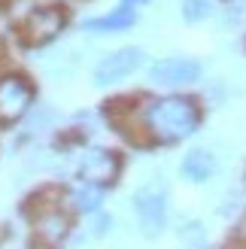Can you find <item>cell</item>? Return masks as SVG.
<instances>
[{
    "label": "cell",
    "mask_w": 246,
    "mask_h": 249,
    "mask_svg": "<svg viewBox=\"0 0 246 249\" xmlns=\"http://www.w3.org/2000/svg\"><path fill=\"white\" fill-rule=\"evenodd\" d=\"M201 122V113H198V104L192 97H161L155 101L149 109H146V124L149 131L164 143H174V140H182L189 137Z\"/></svg>",
    "instance_id": "6da1fadb"
},
{
    "label": "cell",
    "mask_w": 246,
    "mask_h": 249,
    "mask_svg": "<svg viewBox=\"0 0 246 249\" xmlns=\"http://www.w3.org/2000/svg\"><path fill=\"white\" fill-rule=\"evenodd\" d=\"M134 210H137V219H140V228L143 234H158L164 228V219H167V207H164V192L158 185H146L134 195Z\"/></svg>",
    "instance_id": "7a4b0ae2"
},
{
    "label": "cell",
    "mask_w": 246,
    "mask_h": 249,
    "mask_svg": "<svg viewBox=\"0 0 246 249\" xmlns=\"http://www.w3.org/2000/svg\"><path fill=\"white\" fill-rule=\"evenodd\" d=\"M34 101V89L18 76H6L0 79V122L12 124L28 113V107Z\"/></svg>",
    "instance_id": "3957f363"
},
{
    "label": "cell",
    "mask_w": 246,
    "mask_h": 249,
    "mask_svg": "<svg viewBox=\"0 0 246 249\" xmlns=\"http://www.w3.org/2000/svg\"><path fill=\"white\" fill-rule=\"evenodd\" d=\"M64 21H67V16L58 6H43V9H36L24 18L21 36H24V43H31V46H43L64 28Z\"/></svg>",
    "instance_id": "277c9868"
},
{
    "label": "cell",
    "mask_w": 246,
    "mask_h": 249,
    "mask_svg": "<svg viewBox=\"0 0 246 249\" xmlns=\"http://www.w3.org/2000/svg\"><path fill=\"white\" fill-rule=\"evenodd\" d=\"M140 64H143V52H140V49H134V46L119 49V52L106 55L101 64H97V70H94V82H97V85L119 82V79L131 76V73L137 70Z\"/></svg>",
    "instance_id": "5b68a950"
},
{
    "label": "cell",
    "mask_w": 246,
    "mask_h": 249,
    "mask_svg": "<svg viewBox=\"0 0 246 249\" xmlns=\"http://www.w3.org/2000/svg\"><path fill=\"white\" fill-rule=\"evenodd\" d=\"M201 76V64L192 58H164L149 67V79L158 85H186Z\"/></svg>",
    "instance_id": "8992f818"
},
{
    "label": "cell",
    "mask_w": 246,
    "mask_h": 249,
    "mask_svg": "<svg viewBox=\"0 0 246 249\" xmlns=\"http://www.w3.org/2000/svg\"><path fill=\"white\" fill-rule=\"evenodd\" d=\"M116 173H119V158H116V152H106V149H91L79 164V177L88 185L113 182Z\"/></svg>",
    "instance_id": "52a82bcc"
},
{
    "label": "cell",
    "mask_w": 246,
    "mask_h": 249,
    "mask_svg": "<svg viewBox=\"0 0 246 249\" xmlns=\"http://www.w3.org/2000/svg\"><path fill=\"white\" fill-rule=\"evenodd\" d=\"M216 173V158L204 149H192V152L182 158V177L192 182H204Z\"/></svg>",
    "instance_id": "ba28073f"
},
{
    "label": "cell",
    "mask_w": 246,
    "mask_h": 249,
    "mask_svg": "<svg viewBox=\"0 0 246 249\" xmlns=\"http://www.w3.org/2000/svg\"><path fill=\"white\" fill-rule=\"evenodd\" d=\"M134 21H137V6L122 3L119 9H113L104 18H88L85 28H88V31H125V28H131Z\"/></svg>",
    "instance_id": "9c48e42d"
},
{
    "label": "cell",
    "mask_w": 246,
    "mask_h": 249,
    "mask_svg": "<svg viewBox=\"0 0 246 249\" xmlns=\"http://www.w3.org/2000/svg\"><path fill=\"white\" fill-rule=\"evenodd\" d=\"M101 197H104V189L101 185H79L76 195H73V201H76L79 210H97V204H101Z\"/></svg>",
    "instance_id": "30bf717a"
},
{
    "label": "cell",
    "mask_w": 246,
    "mask_h": 249,
    "mask_svg": "<svg viewBox=\"0 0 246 249\" xmlns=\"http://www.w3.org/2000/svg\"><path fill=\"white\" fill-rule=\"evenodd\" d=\"M210 0H182V18L186 21H201L210 16Z\"/></svg>",
    "instance_id": "8fae6325"
},
{
    "label": "cell",
    "mask_w": 246,
    "mask_h": 249,
    "mask_svg": "<svg viewBox=\"0 0 246 249\" xmlns=\"http://www.w3.org/2000/svg\"><path fill=\"white\" fill-rule=\"evenodd\" d=\"M122 3H128V6H131V0H122ZM137 3H143V0H134V6H137Z\"/></svg>",
    "instance_id": "7c38bea8"
}]
</instances>
